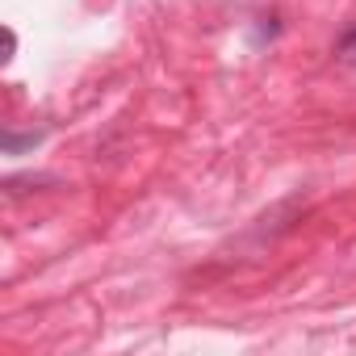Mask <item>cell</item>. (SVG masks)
<instances>
[{
    "instance_id": "obj_1",
    "label": "cell",
    "mask_w": 356,
    "mask_h": 356,
    "mask_svg": "<svg viewBox=\"0 0 356 356\" xmlns=\"http://www.w3.org/2000/svg\"><path fill=\"white\" fill-rule=\"evenodd\" d=\"M335 59L348 63V67H356V26H348V30L335 38Z\"/></svg>"
},
{
    "instance_id": "obj_2",
    "label": "cell",
    "mask_w": 356,
    "mask_h": 356,
    "mask_svg": "<svg viewBox=\"0 0 356 356\" xmlns=\"http://www.w3.org/2000/svg\"><path fill=\"white\" fill-rule=\"evenodd\" d=\"M42 143V130H34V134H13V130H5V155H22L26 147H38Z\"/></svg>"
}]
</instances>
